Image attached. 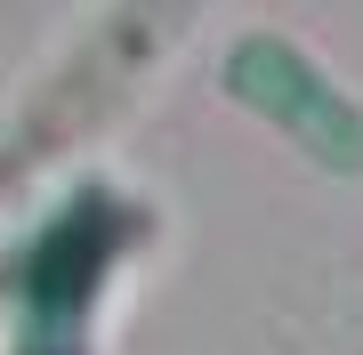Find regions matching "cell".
<instances>
[{"label": "cell", "instance_id": "obj_2", "mask_svg": "<svg viewBox=\"0 0 363 355\" xmlns=\"http://www.w3.org/2000/svg\"><path fill=\"white\" fill-rule=\"evenodd\" d=\"M226 97L250 106L267 130H283L315 170L363 178V106L298 49L291 33H242L226 49Z\"/></svg>", "mask_w": 363, "mask_h": 355}, {"label": "cell", "instance_id": "obj_1", "mask_svg": "<svg viewBox=\"0 0 363 355\" xmlns=\"http://www.w3.org/2000/svg\"><path fill=\"white\" fill-rule=\"evenodd\" d=\"M202 9H210V0H113L105 25L73 49V65L33 97V113L16 121L9 145H0V178H9V170H40L57 145L89 137L105 113H121L138 97V81L202 25Z\"/></svg>", "mask_w": 363, "mask_h": 355}]
</instances>
